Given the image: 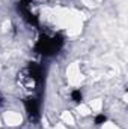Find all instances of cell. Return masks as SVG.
I'll return each mask as SVG.
<instances>
[{"instance_id":"2","label":"cell","mask_w":128,"mask_h":129,"mask_svg":"<svg viewBox=\"0 0 128 129\" xmlns=\"http://www.w3.org/2000/svg\"><path fill=\"white\" fill-rule=\"evenodd\" d=\"M105 125H107V126H105L104 129H119L116 125H113V123H105Z\"/></svg>"},{"instance_id":"1","label":"cell","mask_w":128,"mask_h":129,"mask_svg":"<svg viewBox=\"0 0 128 129\" xmlns=\"http://www.w3.org/2000/svg\"><path fill=\"white\" fill-rule=\"evenodd\" d=\"M2 120L6 126L15 128V126H21L23 123V116L18 111H3L2 114Z\"/></svg>"}]
</instances>
